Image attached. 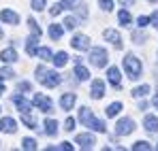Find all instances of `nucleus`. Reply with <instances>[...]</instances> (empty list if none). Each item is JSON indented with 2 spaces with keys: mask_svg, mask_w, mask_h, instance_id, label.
<instances>
[{
  "mask_svg": "<svg viewBox=\"0 0 158 151\" xmlns=\"http://www.w3.org/2000/svg\"><path fill=\"white\" fill-rule=\"evenodd\" d=\"M58 149H62V151H71V149H73V143L64 141V143H60V147H58Z\"/></svg>",
  "mask_w": 158,
  "mask_h": 151,
  "instance_id": "nucleus-41",
  "label": "nucleus"
},
{
  "mask_svg": "<svg viewBox=\"0 0 158 151\" xmlns=\"http://www.w3.org/2000/svg\"><path fill=\"white\" fill-rule=\"evenodd\" d=\"M36 79H39L45 87H56V85H60V81H62V77L58 75L56 70H47V68H43V66L36 68Z\"/></svg>",
  "mask_w": 158,
  "mask_h": 151,
  "instance_id": "nucleus-1",
  "label": "nucleus"
},
{
  "mask_svg": "<svg viewBox=\"0 0 158 151\" xmlns=\"http://www.w3.org/2000/svg\"><path fill=\"white\" fill-rule=\"evenodd\" d=\"M150 2H158V0H150Z\"/></svg>",
  "mask_w": 158,
  "mask_h": 151,
  "instance_id": "nucleus-49",
  "label": "nucleus"
},
{
  "mask_svg": "<svg viewBox=\"0 0 158 151\" xmlns=\"http://www.w3.org/2000/svg\"><path fill=\"white\" fill-rule=\"evenodd\" d=\"M150 22H152V17H139V19H137V24L141 26V28H143V26H148Z\"/></svg>",
  "mask_w": 158,
  "mask_h": 151,
  "instance_id": "nucleus-42",
  "label": "nucleus"
},
{
  "mask_svg": "<svg viewBox=\"0 0 158 151\" xmlns=\"http://www.w3.org/2000/svg\"><path fill=\"white\" fill-rule=\"evenodd\" d=\"M77 15L81 17V19L88 17V6H85V4H79V6H77Z\"/></svg>",
  "mask_w": 158,
  "mask_h": 151,
  "instance_id": "nucleus-39",
  "label": "nucleus"
},
{
  "mask_svg": "<svg viewBox=\"0 0 158 151\" xmlns=\"http://www.w3.org/2000/svg\"><path fill=\"white\" fill-rule=\"evenodd\" d=\"M98 4H101V9H103V11H107V13L113 9V0H98Z\"/></svg>",
  "mask_w": 158,
  "mask_h": 151,
  "instance_id": "nucleus-37",
  "label": "nucleus"
},
{
  "mask_svg": "<svg viewBox=\"0 0 158 151\" xmlns=\"http://www.w3.org/2000/svg\"><path fill=\"white\" fill-rule=\"evenodd\" d=\"M75 77L79 81H85V79H90V70L85 66H81V64H75Z\"/></svg>",
  "mask_w": 158,
  "mask_h": 151,
  "instance_id": "nucleus-20",
  "label": "nucleus"
},
{
  "mask_svg": "<svg viewBox=\"0 0 158 151\" xmlns=\"http://www.w3.org/2000/svg\"><path fill=\"white\" fill-rule=\"evenodd\" d=\"M90 94H92L94 100L103 98V94H105V81H103V79H94V81H92V89H90Z\"/></svg>",
  "mask_w": 158,
  "mask_h": 151,
  "instance_id": "nucleus-9",
  "label": "nucleus"
},
{
  "mask_svg": "<svg viewBox=\"0 0 158 151\" xmlns=\"http://www.w3.org/2000/svg\"><path fill=\"white\" fill-rule=\"evenodd\" d=\"M36 55H39L41 60H53V55H52V49H47V47H41V49L36 51Z\"/></svg>",
  "mask_w": 158,
  "mask_h": 151,
  "instance_id": "nucleus-27",
  "label": "nucleus"
},
{
  "mask_svg": "<svg viewBox=\"0 0 158 151\" xmlns=\"http://www.w3.org/2000/svg\"><path fill=\"white\" fill-rule=\"evenodd\" d=\"M92 117H94V115H92V111H90V109H85V106H83V109H79V119H81V124H85V126H88Z\"/></svg>",
  "mask_w": 158,
  "mask_h": 151,
  "instance_id": "nucleus-23",
  "label": "nucleus"
},
{
  "mask_svg": "<svg viewBox=\"0 0 158 151\" xmlns=\"http://www.w3.org/2000/svg\"><path fill=\"white\" fill-rule=\"evenodd\" d=\"M34 106L41 113H52V100L45 94H34Z\"/></svg>",
  "mask_w": 158,
  "mask_h": 151,
  "instance_id": "nucleus-5",
  "label": "nucleus"
},
{
  "mask_svg": "<svg viewBox=\"0 0 158 151\" xmlns=\"http://www.w3.org/2000/svg\"><path fill=\"white\" fill-rule=\"evenodd\" d=\"M28 26H30V32H32V34H34V36H41V34H43V30H41V28H39V26H36V22H34V19H32V17H30V19H28Z\"/></svg>",
  "mask_w": 158,
  "mask_h": 151,
  "instance_id": "nucleus-29",
  "label": "nucleus"
},
{
  "mask_svg": "<svg viewBox=\"0 0 158 151\" xmlns=\"http://www.w3.org/2000/svg\"><path fill=\"white\" fill-rule=\"evenodd\" d=\"M0 19H2L4 24H9V26H17L19 24V15H17L15 11H11V9L0 11Z\"/></svg>",
  "mask_w": 158,
  "mask_h": 151,
  "instance_id": "nucleus-8",
  "label": "nucleus"
},
{
  "mask_svg": "<svg viewBox=\"0 0 158 151\" xmlns=\"http://www.w3.org/2000/svg\"><path fill=\"white\" fill-rule=\"evenodd\" d=\"M0 60L6 62V64H13V62H17V51L13 47H6V49L0 51Z\"/></svg>",
  "mask_w": 158,
  "mask_h": 151,
  "instance_id": "nucleus-11",
  "label": "nucleus"
},
{
  "mask_svg": "<svg viewBox=\"0 0 158 151\" xmlns=\"http://www.w3.org/2000/svg\"><path fill=\"white\" fill-rule=\"evenodd\" d=\"M148 92H150V85H141V87H135V89H132V96H135V98H143Z\"/></svg>",
  "mask_w": 158,
  "mask_h": 151,
  "instance_id": "nucleus-26",
  "label": "nucleus"
},
{
  "mask_svg": "<svg viewBox=\"0 0 158 151\" xmlns=\"http://www.w3.org/2000/svg\"><path fill=\"white\" fill-rule=\"evenodd\" d=\"M22 149L34 151V149H36V141H32V138H24V141H22Z\"/></svg>",
  "mask_w": 158,
  "mask_h": 151,
  "instance_id": "nucleus-28",
  "label": "nucleus"
},
{
  "mask_svg": "<svg viewBox=\"0 0 158 151\" xmlns=\"http://www.w3.org/2000/svg\"><path fill=\"white\" fill-rule=\"evenodd\" d=\"M75 102H77V96H75V94H64V96L60 98V106H62L64 111H71V109L75 106Z\"/></svg>",
  "mask_w": 158,
  "mask_h": 151,
  "instance_id": "nucleus-13",
  "label": "nucleus"
},
{
  "mask_svg": "<svg viewBox=\"0 0 158 151\" xmlns=\"http://www.w3.org/2000/svg\"><path fill=\"white\" fill-rule=\"evenodd\" d=\"M88 128H92L94 132H105V130H107V126H105V124H103V121H98V119H94V117L90 119Z\"/></svg>",
  "mask_w": 158,
  "mask_h": 151,
  "instance_id": "nucleus-24",
  "label": "nucleus"
},
{
  "mask_svg": "<svg viewBox=\"0 0 158 151\" xmlns=\"http://www.w3.org/2000/svg\"><path fill=\"white\" fill-rule=\"evenodd\" d=\"M0 38H2V30H0Z\"/></svg>",
  "mask_w": 158,
  "mask_h": 151,
  "instance_id": "nucleus-48",
  "label": "nucleus"
},
{
  "mask_svg": "<svg viewBox=\"0 0 158 151\" xmlns=\"http://www.w3.org/2000/svg\"><path fill=\"white\" fill-rule=\"evenodd\" d=\"M120 111H122V102H113V104H109L105 109V115L107 117H115Z\"/></svg>",
  "mask_w": 158,
  "mask_h": 151,
  "instance_id": "nucleus-21",
  "label": "nucleus"
},
{
  "mask_svg": "<svg viewBox=\"0 0 158 151\" xmlns=\"http://www.w3.org/2000/svg\"><path fill=\"white\" fill-rule=\"evenodd\" d=\"M2 81H4V79H0V96L4 94V83H2Z\"/></svg>",
  "mask_w": 158,
  "mask_h": 151,
  "instance_id": "nucleus-46",
  "label": "nucleus"
},
{
  "mask_svg": "<svg viewBox=\"0 0 158 151\" xmlns=\"http://www.w3.org/2000/svg\"><path fill=\"white\" fill-rule=\"evenodd\" d=\"M75 126H77V121H75L73 117H69V119L64 121V130H66V132H73V130H75Z\"/></svg>",
  "mask_w": 158,
  "mask_h": 151,
  "instance_id": "nucleus-36",
  "label": "nucleus"
},
{
  "mask_svg": "<svg viewBox=\"0 0 158 151\" xmlns=\"http://www.w3.org/2000/svg\"><path fill=\"white\" fill-rule=\"evenodd\" d=\"M107 79H109V83H111L113 87H120V70H118L115 66H111V68L107 70Z\"/></svg>",
  "mask_w": 158,
  "mask_h": 151,
  "instance_id": "nucleus-15",
  "label": "nucleus"
},
{
  "mask_svg": "<svg viewBox=\"0 0 158 151\" xmlns=\"http://www.w3.org/2000/svg\"><path fill=\"white\" fill-rule=\"evenodd\" d=\"M152 104H154V106H156V109H158V94H156V96H154V100H152Z\"/></svg>",
  "mask_w": 158,
  "mask_h": 151,
  "instance_id": "nucleus-47",
  "label": "nucleus"
},
{
  "mask_svg": "<svg viewBox=\"0 0 158 151\" xmlns=\"http://www.w3.org/2000/svg\"><path fill=\"white\" fill-rule=\"evenodd\" d=\"M39 38H41V36H34V34H32V36L26 41V53H28V55H36V51H39V49H36Z\"/></svg>",
  "mask_w": 158,
  "mask_h": 151,
  "instance_id": "nucleus-16",
  "label": "nucleus"
},
{
  "mask_svg": "<svg viewBox=\"0 0 158 151\" xmlns=\"http://www.w3.org/2000/svg\"><path fill=\"white\" fill-rule=\"evenodd\" d=\"M77 17H73V15H69V17H66V19H64V28H69V30H75V28H77Z\"/></svg>",
  "mask_w": 158,
  "mask_h": 151,
  "instance_id": "nucleus-30",
  "label": "nucleus"
},
{
  "mask_svg": "<svg viewBox=\"0 0 158 151\" xmlns=\"http://www.w3.org/2000/svg\"><path fill=\"white\" fill-rule=\"evenodd\" d=\"M56 132H58V121L56 119H45V134L53 136Z\"/></svg>",
  "mask_w": 158,
  "mask_h": 151,
  "instance_id": "nucleus-22",
  "label": "nucleus"
},
{
  "mask_svg": "<svg viewBox=\"0 0 158 151\" xmlns=\"http://www.w3.org/2000/svg\"><path fill=\"white\" fill-rule=\"evenodd\" d=\"M124 70H126V75H128V79H139V75H141V62L132 55V53H128L126 58H124Z\"/></svg>",
  "mask_w": 158,
  "mask_h": 151,
  "instance_id": "nucleus-2",
  "label": "nucleus"
},
{
  "mask_svg": "<svg viewBox=\"0 0 158 151\" xmlns=\"http://www.w3.org/2000/svg\"><path fill=\"white\" fill-rule=\"evenodd\" d=\"M62 34H64V24H62V26H58V24L49 26V38H52V41L62 38Z\"/></svg>",
  "mask_w": 158,
  "mask_h": 151,
  "instance_id": "nucleus-18",
  "label": "nucleus"
},
{
  "mask_svg": "<svg viewBox=\"0 0 158 151\" xmlns=\"http://www.w3.org/2000/svg\"><path fill=\"white\" fill-rule=\"evenodd\" d=\"M132 149H135V151H141V149H152V147H150V143H148V141H137V143L132 145Z\"/></svg>",
  "mask_w": 158,
  "mask_h": 151,
  "instance_id": "nucleus-34",
  "label": "nucleus"
},
{
  "mask_svg": "<svg viewBox=\"0 0 158 151\" xmlns=\"http://www.w3.org/2000/svg\"><path fill=\"white\" fill-rule=\"evenodd\" d=\"M13 102L19 109V113H30V104H28V100L24 96H13Z\"/></svg>",
  "mask_w": 158,
  "mask_h": 151,
  "instance_id": "nucleus-17",
  "label": "nucleus"
},
{
  "mask_svg": "<svg viewBox=\"0 0 158 151\" xmlns=\"http://www.w3.org/2000/svg\"><path fill=\"white\" fill-rule=\"evenodd\" d=\"M77 0H62V4H64V9H71L73 4H75Z\"/></svg>",
  "mask_w": 158,
  "mask_h": 151,
  "instance_id": "nucleus-43",
  "label": "nucleus"
},
{
  "mask_svg": "<svg viewBox=\"0 0 158 151\" xmlns=\"http://www.w3.org/2000/svg\"><path fill=\"white\" fill-rule=\"evenodd\" d=\"M143 128H145L148 132H158V117H156V115H145V119H143Z\"/></svg>",
  "mask_w": 158,
  "mask_h": 151,
  "instance_id": "nucleus-14",
  "label": "nucleus"
},
{
  "mask_svg": "<svg viewBox=\"0 0 158 151\" xmlns=\"http://www.w3.org/2000/svg\"><path fill=\"white\" fill-rule=\"evenodd\" d=\"M15 73H13V68H9V66H2L0 68V79H13Z\"/></svg>",
  "mask_w": 158,
  "mask_h": 151,
  "instance_id": "nucleus-31",
  "label": "nucleus"
},
{
  "mask_svg": "<svg viewBox=\"0 0 158 151\" xmlns=\"http://www.w3.org/2000/svg\"><path fill=\"white\" fill-rule=\"evenodd\" d=\"M90 64L96 68H105L107 66V49L103 47H92L90 49Z\"/></svg>",
  "mask_w": 158,
  "mask_h": 151,
  "instance_id": "nucleus-3",
  "label": "nucleus"
},
{
  "mask_svg": "<svg viewBox=\"0 0 158 151\" xmlns=\"http://www.w3.org/2000/svg\"><path fill=\"white\" fill-rule=\"evenodd\" d=\"M52 62L56 64V66H58V68H62V66H66V62H69V55H66L64 51H58V53L53 55Z\"/></svg>",
  "mask_w": 158,
  "mask_h": 151,
  "instance_id": "nucleus-19",
  "label": "nucleus"
},
{
  "mask_svg": "<svg viewBox=\"0 0 158 151\" xmlns=\"http://www.w3.org/2000/svg\"><path fill=\"white\" fill-rule=\"evenodd\" d=\"M120 2H122L124 6H131V4H135V0H120Z\"/></svg>",
  "mask_w": 158,
  "mask_h": 151,
  "instance_id": "nucleus-45",
  "label": "nucleus"
},
{
  "mask_svg": "<svg viewBox=\"0 0 158 151\" xmlns=\"http://www.w3.org/2000/svg\"><path fill=\"white\" fill-rule=\"evenodd\" d=\"M45 9V0H32V11H43Z\"/></svg>",
  "mask_w": 158,
  "mask_h": 151,
  "instance_id": "nucleus-38",
  "label": "nucleus"
},
{
  "mask_svg": "<svg viewBox=\"0 0 158 151\" xmlns=\"http://www.w3.org/2000/svg\"><path fill=\"white\" fill-rule=\"evenodd\" d=\"M132 130H135V121H132L131 117H124V119L118 121L115 134H118V136H128V134H132Z\"/></svg>",
  "mask_w": 158,
  "mask_h": 151,
  "instance_id": "nucleus-4",
  "label": "nucleus"
},
{
  "mask_svg": "<svg viewBox=\"0 0 158 151\" xmlns=\"http://www.w3.org/2000/svg\"><path fill=\"white\" fill-rule=\"evenodd\" d=\"M71 45L75 47V49H79V51H90V38L88 36H83V34H75L73 38H71Z\"/></svg>",
  "mask_w": 158,
  "mask_h": 151,
  "instance_id": "nucleus-6",
  "label": "nucleus"
},
{
  "mask_svg": "<svg viewBox=\"0 0 158 151\" xmlns=\"http://www.w3.org/2000/svg\"><path fill=\"white\" fill-rule=\"evenodd\" d=\"M30 87H32V85H30L28 81H22V83L17 85V89H19V92H30Z\"/></svg>",
  "mask_w": 158,
  "mask_h": 151,
  "instance_id": "nucleus-40",
  "label": "nucleus"
},
{
  "mask_svg": "<svg viewBox=\"0 0 158 151\" xmlns=\"http://www.w3.org/2000/svg\"><path fill=\"white\" fill-rule=\"evenodd\" d=\"M118 19H120L122 26L131 24V13H128V11H120V13H118Z\"/></svg>",
  "mask_w": 158,
  "mask_h": 151,
  "instance_id": "nucleus-32",
  "label": "nucleus"
},
{
  "mask_svg": "<svg viewBox=\"0 0 158 151\" xmlns=\"http://www.w3.org/2000/svg\"><path fill=\"white\" fill-rule=\"evenodd\" d=\"M132 41H135L137 45H141L143 41H148V34H145L143 30H135V32H132Z\"/></svg>",
  "mask_w": 158,
  "mask_h": 151,
  "instance_id": "nucleus-25",
  "label": "nucleus"
},
{
  "mask_svg": "<svg viewBox=\"0 0 158 151\" xmlns=\"http://www.w3.org/2000/svg\"><path fill=\"white\" fill-rule=\"evenodd\" d=\"M15 128H17L15 119H11V117H2V119H0V132L13 134V132H15Z\"/></svg>",
  "mask_w": 158,
  "mask_h": 151,
  "instance_id": "nucleus-12",
  "label": "nucleus"
},
{
  "mask_svg": "<svg viewBox=\"0 0 158 151\" xmlns=\"http://www.w3.org/2000/svg\"><path fill=\"white\" fill-rule=\"evenodd\" d=\"M103 36H105L109 43H113L118 49L122 47V36H120V32H118V30H105V32H103Z\"/></svg>",
  "mask_w": 158,
  "mask_h": 151,
  "instance_id": "nucleus-10",
  "label": "nucleus"
},
{
  "mask_svg": "<svg viewBox=\"0 0 158 151\" xmlns=\"http://www.w3.org/2000/svg\"><path fill=\"white\" fill-rule=\"evenodd\" d=\"M75 143H77L79 147H83V149H92L94 147V136L90 134V132H83V134H77V138H75Z\"/></svg>",
  "mask_w": 158,
  "mask_h": 151,
  "instance_id": "nucleus-7",
  "label": "nucleus"
},
{
  "mask_svg": "<svg viewBox=\"0 0 158 151\" xmlns=\"http://www.w3.org/2000/svg\"><path fill=\"white\" fill-rule=\"evenodd\" d=\"M22 121L26 124L28 128H32V130H36V124H34V119L30 117V113H22Z\"/></svg>",
  "mask_w": 158,
  "mask_h": 151,
  "instance_id": "nucleus-33",
  "label": "nucleus"
},
{
  "mask_svg": "<svg viewBox=\"0 0 158 151\" xmlns=\"http://www.w3.org/2000/svg\"><path fill=\"white\" fill-rule=\"evenodd\" d=\"M62 11H64V4H62V2H56V4H53L52 9H49V13H52L53 17H56V15H60Z\"/></svg>",
  "mask_w": 158,
  "mask_h": 151,
  "instance_id": "nucleus-35",
  "label": "nucleus"
},
{
  "mask_svg": "<svg viewBox=\"0 0 158 151\" xmlns=\"http://www.w3.org/2000/svg\"><path fill=\"white\" fill-rule=\"evenodd\" d=\"M152 24H154V28H158V11L152 13Z\"/></svg>",
  "mask_w": 158,
  "mask_h": 151,
  "instance_id": "nucleus-44",
  "label": "nucleus"
}]
</instances>
